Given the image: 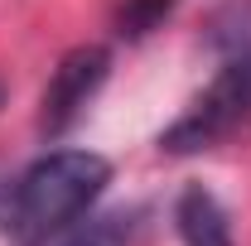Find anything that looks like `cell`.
<instances>
[{
  "instance_id": "obj_4",
  "label": "cell",
  "mask_w": 251,
  "mask_h": 246,
  "mask_svg": "<svg viewBox=\"0 0 251 246\" xmlns=\"http://www.w3.org/2000/svg\"><path fill=\"white\" fill-rule=\"evenodd\" d=\"M140 227H145V213L140 208H121V213H97V217H77L58 232L39 237L29 246H135L140 242Z\"/></svg>"
},
{
  "instance_id": "obj_7",
  "label": "cell",
  "mask_w": 251,
  "mask_h": 246,
  "mask_svg": "<svg viewBox=\"0 0 251 246\" xmlns=\"http://www.w3.org/2000/svg\"><path fill=\"white\" fill-rule=\"evenodd\" d=\"M0 232H10V179H0Z\"/></svg>"
},
{
  "instance_id": "obj_5",
  "label": "cell",
  "mask_w": 251,
  "mask_h": 246,
  "mask_svg": "<svg viewBox=\"0 0 251 246\" xmlns=\"http://www.w3.org/2000/svg\"><path fill=\"white\" fill-rule=\"evenodd\" d=\"M174 227H179L184 246H237L222 203L203 184H193V188L179 193V203H174Z\"/></svg>"
},
{
  "instance_id": "obj_3",
  "label": "cell",
  "mask_w": 251,
  "mask_h": 246,
  "mask_svg": "<svg viewBox=\"0 0 251 246\" xmlns=\"http://www.w3.org/2000/svg\"><path fill=\"white\" fill-rule=\"evenodd\" d=\"M106 73H111V49H101V44H82V49L63 53V63L53 68V77L44 87V101H39V130L63 135L87 111V101L101 92Z\"/></svg>"
},
{
  "instance_id": "obj_6",
  "label": "cell",
  "mask_w": 251,
  "mask_h": 246,
  "mask_svg": "<svg viewBox=\"0 0 251 246\" xmlns=\"http://www.w3.org/2000/svg\"><path fill=\"white\" fill-rule=\"evenodd\" d=\"M208 49L218 63H247L251 68V0H227L208 15Z\"/></svg>"
},
{
  "instance_id": "obj_2",
  "label": "cell",
  "mask_w": 251,
  "mask_h": 246,
  "mask_svg": "<svg viewBox=\"0 0 251 246\" xmlns=\"http://www.w3.org/2000/svg\"><path fill=\"white\" fill-rule=\"evenodd\" d=\"M251 121V68L247 63H218V77L208 92L188 101V111L159 135V150L169 154H198L227 140L237 125Z\"/></svg>"
},
{
  "instance_id": "obj_1",
  "label": "cell",
  "mask_w": 251,
  "mask_h": 246,
  "mask_svg": "<svg viewBox=\"0 0 251 246\" xmlns=\"http://www.w3.org/2000/svg\"><path fill=\"white\" fill-rule=\"evenodd\" d=\"M106 184H111V164L92 150H53L34 159L20 179H10V232L5 237L29 246L77 222L82 213H92Z\"/></svg>"
}]
</instances>
